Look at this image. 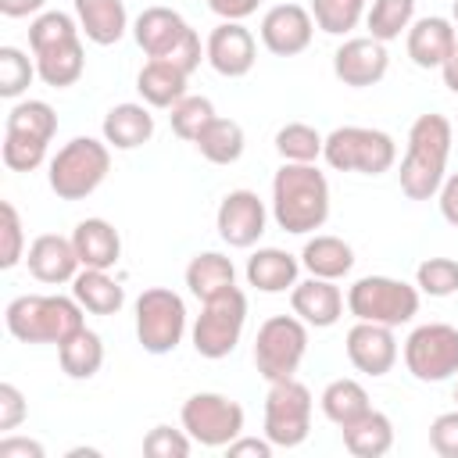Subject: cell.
Here are the masks:
<instances>
[{
  "mask_svg": "<svg viewBox=\"0 0 458 458\" xmlns=\"http://www.w3.org/2000/svg\"><path fill=\"white\" fill-rule=\"evenodd\" d=\"M272 218L283 233L304 236L329 218V182L315 165L283 161L272 175Z\"/></svg>",
  "mask_w": 458,
  "mask_h": 458,
  "instance_id": "cell-1",
  "label": "cell"
},
{
  "mask_svg": "<svg viewBox=\"0 0 458 458\" xmlns=\"http://www.w3.org/2000/svg\"><path fill=\"white\" fill-rule=\"evenodd\" d=\"M451 122L444 114H419L408 129V147L401 157V193L408 200H429L447 179L451 157Z\"/></svg>",
  "mask_w": 458,
  "mask_h": 458,
  "instance_id": "cell-2",
  "label": "cell"
},
{
  "mask_svg": "<svg viewBox=\"0 0 458 458\" xmlns=\"http://www.w3.org/2000/svg\"><path fill=\"white\" fill-rule=\"evenodd\" d=\"M29 47L36 57V72L47 86L64 89L82 79L86 54H82V29L64 11H43L29 25Z\"/></svg>",
  "mask_w": 458,
  "mask_h": 458,
  "instance_id": "cell-3",
  "label": "cell"
},
{
  "mask_svg": "<svg viewBox=\"0 0 458 458\" xmlns=\"http://www.w3.org/2000/svg\"><path fill=\"white\" fill-rule=\"evenodd\" d=\"M82 304L61 293H21L7 304L4 326L21 344H64L75 329H82Z\"/></svg>",
  "mask_w": 458,
  "mask_h": 458,
  "instance_id": "cell-4",
  "label": "cell"
},
{
  "mask_svg": "<svg viewBox=\"0 0 458 458\" xmlns=\"http://www.w3.org/2000/svg\"><path fill=\"white\" fill-rule=\"evenodd\" d=\"M111 172V147L107 140L93 136H75L68 140L54 157L47 182L61 200H86Z\"/></svg>",
  "mask_w": 458,
  "mask_h": 458,
  "instance_id": "cell-5",
  "label": "cell"
},
{
  "mask_svg": "<svg viewBox=\"0 0 458 458\" xmlns=\"http://www.w3.org/2000/svg\"><path fill=\"white\" fill-rule=\"evenodd\" d=\"M322 157L336 172H358V175H383L397 161V143L383 129L369 125H340L326 136Z\"/></svg>",
  "mask_w": 458,
  "mask_h": 458,
  "instance_id": "cell-6",
  "label": "cell"
},
{
  "mask_svg": "<svg viewBox=\"0 0 458 458\" xmlns=\"http://www.w3.org/2000/svg\"><path fill=\"white\" fill-rule=\"evenodd\" d=\"M347 311L358 322H379L397 329L419 315V286L394 276H361L347 290Z\"/></svg>",
  "mask_w": 458,
  "mask_h": 458,
  "instance_id": "cell-7",
  "label": "cell"
},
{
  "mask_svg": "<svg viewBox=\"0 0 458 458\" xmlns=\"http://www.w3.org/2000/svg\"><path fill=\"white\" fill-rule=\"evenodd\" d=\"M308 354V322L297 315H272L254 336V365L265 383L290 379Z\"/></svg>",
  "mask_w": 458,
  "mask_h": 458,
  "instance_id": "cell-8",
  "label": "cell"
},
{
  "mask_svg": "<svg viewBox=\"0 0 458 458\" xmlns=\"http://www.w3.org/2000/svg\"><path fill=\"white\" fill-rule=\"evenodd\" d=\"M186 336V304L168 286H150L136 297V340L147 354H172Z\"/></svg>",
  "mask_w": 458,
  "mask_h": 458,
  "instance_id": "cell-9",
  "label": "cell"
},
{
  "mask_svg": "<svg viewBox=\"0 0 458 458\" xmlns=\"http://www.w3.org/2000/svg\"><path fill=\"white\" fill-rule=\"evenodd\" d=\"M247 326V297L240 286L204 301L197 322H193V351L208 361H218L236 351Z\"/></svg>",
  "mask_w": 458,
  "mask_h": 458,
  "instance_id": "cell-10",
  "label": "cell"
},
{
  "mask_svg": "<svg viewBox=\"0 0 458 458\" xmlns=\"http://www.w3.org/2000/svg\"><path fill=\"white\" fill-rule=\"evenodd\" d=\"M311 390L290 376L268 383L265 394V437L276 447H301L311 433Z\"/></svg>",
  "mask_w": 458,
  "mask_h": 458,
  "instance_id": "cell-11",
  "label": "cell"
},
{
  "mask_svg": "<svg viewBox=\"0 0 458 458\" xmlns=\"http://www.w3.org/2000/svg\"><path fill=\"white\" fill-rule=\"evenodd\" d=\"M404 369L419 383H444L458 372V329L447 322L415 326L404 340Z\"/></svg>",
  "mask_w": 458,
  "mask_h": 458,
  "instance_id": "cell-12",
  "label": "cell"
},
{
  "mask_svg": "<svg viewBox=\"0 0 458 458\" xmlns=\"http://www.w3.org/2000/svg\"><path fill=\"white\" fill-rule=\"evenodd\" d=\"M182 429L200 447H229L243 433V408L225 394H193L179 411Z\"/></svg>",
  "mask_w": 458,
  "mask_h": 458,
  "instance_id": "cell-13",
  "label": "cell"
},
{
  "mask_svg": "<svg viewBox=\"0 0 458 458\" xmlns=\"http://www.w3.org/2000/svg\"><path fill=\"white\" fill-rule=\"evenodd\" d=\"M265 225H268V208L254 190H229L222 197L218 215H215V229H218L222 243L247 250L261 240Z\"/></svg>",
  "mask_w": 458,
  "mask_h": 458,
  "instance_id": "cell-14",
  "label": "cell"
},
{
  "mask_svg": "<svg viewBox=\"0 0 458 458\" xmlns=\"http://www.w3.org/2000/svg\"><path fill=\"white\" fill-rule=\"evenodd\" d=\"M315 18L301 4H276L261 18V43L276 57H297L311 47Z\"/></svg>",
  "mask_w": 458,
  "mask_h": 458,
  "instance_id": "cell-15",
  "label": "cell"
},
{
  "mask_svg": "<svg viewBox=\"0 0 458 458\" xmlns=\"http://www.w3.org/2000/svg\"><path fill=\"white\" fill-rule=\"evenodd\" d=\"M390 68V54H386V43L372 39V36H354V39H344L333 54V75L351 86V89H365V86H376L383 82Z\"/></svg>",
  "mask_w": 458,
  "mask_h": 458,
  "instance_id": "cell-16",
  "label": "cell"
},
{
  "mask_svg": "<svg viewBox=\"0 0 458 458\" xmlns=\"http://www.w3.org/2000/svg\"><path fill=\"white\" fill-rule=\"evenodd\" d=\"M204 57L208 64L225 75V79H243L254 61H258V43L250 36V29H243V21H218L211 32H208V43H204Z\"/></svg>",
  "mask_w": 458,
  "mask_h": 458,
  "instance_id": "cell-17",
  "label": "cell"
},
{
  "mask_svg": "<svg viewBox=\"0 0 458 458\" xmlns=\"http://www.w3.org/2000/svg\"><path fill=\"white\" fill-rule=\"evenodd\" d=\"M344 347H347V361H351L358 372L372 376V379L386 376V372L397 365V336H394L390 326H379V322H354V326L347 329Z\"/></svg>",
  "mask_w": 458,
  "mask_h": 458,
  "instance_id": "cell-18",
  "label": "cell"
},
{
  "mask_svg": "<svg viewBox=\"0 0 458 458\" xmlns=\"http://www.w3.org/2000/svg\"><path fill=\"white\" fill-rule=\"evenodd\" d=\"M25 265L32 272V279L39 283H50V286H61V283H72L82 268L79 254H75V243L68 236H57V233H43L29 243V254H25Z\"/></svg>",
  "mask_w": 458,
  "mask_h": 458,
  "instance_id": "cell-19",
  "label": "cell"
},
{
  "mask_svg": "<svg viewBox=\"0 0 458 458\" xmlns=\"http://www.w3.org/2000/svg\"><path fill=\"white\" fill-rule=\"evenodd\" d=\"M290 308H293V315H297L301 322H308V326H315V329H329V326H336L340 315H344V293H340V286H336L333 279L311 276V279H304V283H293V290H290Z\"/></svg>",
  "mask_w": 458,
  "mask_h": 458,
  "instance_id": "cell-20",
  "label": "cell"
},
{
  "mask_svg": "<svg viewBox=\"0 0 458 458\" xmlns=\"http://www.w3.org/2000/svg\"><path fill=\"white\" fill-rule=\"evenodd\" d=\"M454 47H458V32L440 14L419 18L408 29V57L415 68H444V61L451 57Z\"/></svg>",
  "mask_w": 458,
  "mask_h": 458,
  "instance_id": "cell-21",
  "label": "cell"
},
{
  "mask_svg": "<svg viewBox=\"0 0 458 458\" xmlns=\"http://www.w3.org/2000/svg\"><path fill=\"white\" fill-rule=\"evenodd\" d=\"M186 32H190L186 18L179 11H172V7H147L132 21V36H136V43H140V50L147 57H168L182 43Z\"/></svg>",
  "mask_w": 458,
  "mask_h": 458,
  "instance_id": "cell-22",
  "label": "cell"
},
{
  "mask_svg": "<svg viewBox=\"0 0 458 458\" xmlns=\"http://www.w3.org/2000/svg\"><path fill=\"white\" fill-rule=\"evenodd\" d=\"M82 268H114L122 258V236L107 218H82L72 233Z\"/></svg>",
  "mask_w": 458,
  "mask_h": 458,
  "instance_id": "cell-23",
  "label": "cell"
},
{
  "mask_svg": "<svg viewBox=\"0 0 458 458\" xmlns=\"http://www.w3.org/2000/svg\"><path fill=\"white\" fill-rule=\"evenodd\" d=\"M75 21L82 36L97 47L118 43L129 29V14L122 0H75Z\"/></svg>",
  "mask_w": 458,
  "mask_h": 458,
  "instance_id": "cell-24",
  "label": "cell"
},
{
  "mask_svg": "<svg viewBox=\"0 0 458 458\" xmlns=\"http://www.w3.org/2000/svg\"><path fill=\"white\" fill-rule=\"evenodd\" d=\"M104 140L114 150H136L154 136V114L147 104H114L104 114Z\"/></svg>",
  "mask_w": 458,
  "mask_h": 458,
  "instance_id": "cell-25",
  "label": "cell"
},
{
  "mask_svg": "<svg viewBox=\"0 0 458 458\" xmlns=\"http://www.w3.org/2000/svg\"><path fill=\"white\" fill-rule=\"evenodd\" d=\"M297 272H301V261L279 247H258L250 258H247V283L261 293H286L293 290L297 283Z\"/></svg>",
  "mask_w": 458,
  "mask_h": 458,
  "instance_id": "cell-26",
  "label": "cell"
},
{
  "mask_svg": "<svg viewBox=\"0 0 458 458\" xmlns=\"http://www.w3.org/2000/svg\"><path fill=\"white\" fill-rule=\"evenodd\" d=\"M186 286H190V293L204 304V301H211V297H218V293H225V290L236 286V268H233V261H229L225 254H218V250H200V254H193L190 265H186Z\"/></svg>",
  "mask_w": 458,
  "mask_h": 458,
  "instance_id": "cell-27",
  "label": "cell"
},
{
  "mask_svg": "<svg viewBox=\"0 0 458 458\" xmlns=\"http://www.w3.org/2000/svg\"><path fill=\"white\" fill-rule=\"evenodd\" d=\"M186 79L190 75L179 72L175 64L150 57L140 68V75H136V89H140V97H143L147 107H172V104H179L186 97Z\"/></svg>",
  "mask_w": 458,
  "mask_h": 458,
  "instance_id": "cell-28",
  "label": "cell"
},
{
  "mask_svg": "<svg viewBox=\"0 0 458 458\" xmlns=\"http://www.w3.org/2000/svg\"><path fill=\"white\" fill-rule=\"evenodd\" d=\"M72 297L93 315H114L125 304V290L107 276V268H79V276L72 279Z\"/></svg>",
  "mask_w": 458,
  "mask_h": 458,
  "instance_id": "cell-29",
  "label": "cell"
},
{
  "mask_svg": "<svg viewBox=\"0 0 458 458\" xmlns=\"http://www.w3.org/2000/svg\"><path fill=\"white\" fill-rule=\"evenodd\" d=\"M344 433V447L354 458H383L394 447V422L383 411H365L361 419H354L351 426L340 429Z\"/></svg>",
  "mask_w": 458,
  "mask_h": 458,
  "instance_id": "cell-30",
  "label": "cell"
},
{
  "mask_svg": "<svg viewBox=\"0 0 458 458\" xmlns=\"http://www.w3.org/2000/svg\"><path fill=\"white\" fill-rule=\"evenodd\" d=\"M301 265L318 279H344L354 268V250L340 236H311L301 250Z\"/></svg>",
  "mask_w": 458,
  "mask_h": 458,
  "instance_id": "cell-31",
  "label": "cell"
},
{
  "mask_svg": "<svg viewBox=\"0 0 458 458\" xmlns=\"http://www.w3.org/2000/svg\"><path fill=\"white\" fill-rule=\"evenodd\" d=\"M57 361L68 379H93L104 365V344L93 329H75L64 344H57Z\"/></svg>",
  "mask_w": 458,
  "mask_h": 458,
  "instance_id": "cell-32",
  "label": "cell"
},
{
  "mask_svg": "<svg viewBox=\"0 0 458 458\" xmlns=\"http://www.w3.org/2000/svg\"><path fill=\"white\" fill-rule=\"evenodd\" d=\"M318 404H322V415H326L333 426H340V429L351 426L354 419H361L365 411H372V404H369V390H365L358 379H347V376L326 383Z\"/></svg>",
  "mask_w": 458,
  "mask_h": 458,
  "instance_id": "cell-33",
  "label": "cell"
},
{
  "mask_svg": "<svg viewBox=\"0 0 458 458\" xmlns=\"http://www.w3.org/2000/svg\"><path fill=\"white\" fill-rule=\"evenodd\" d=\"M243 147H247V136H243V125L233 122V118H211L208 129L197 136V150L204 161L211 165H236L243 157Z\"/></svg>",
  "mask_w": 458,
  "mask_h": 458,
  "instance_id": "cell-34",
  "label": "cell"
},
{
  "mask_svg": "<svg viewBox=\"0 0 458 458\" xmlns=\"http://www.w3.org/2000/svg\"><path fill=\"white\" fill-rule=\"evenodd\" d=\"M411 21H415V0H372V7L365 11L369 36L379 43L401 39V32H408Z\"/></svg>",
  "mask_w": 458,
  "mask_h": 458,
  "instance_id": "cell-35",
  "label": "cell"
},
{
  "mask_svg": "<svg viewBox=\"0 0 458 458\" xmlns=\"http://www.w3.org/2000/svg\"><path fill=\"white\" fill-rule=\"evenodd\" d=\"M322 143H326V136L308 122H286L276 132V150L283 161L315 165V157H322Z\"/></svg>",
  "mask_w": 458,
  "mask_h": 458,
  "instance_id": "cell-36",
  "label": "cell"
},
{
  "mask_svg": "<svg viewBox=\"0 0 458 458\" xmlns=\"http://www.w3.org/2000/svg\"><path fill=\"white\" fill-rule=\"evenodd\" d=\"M365 11L369 0H311L315 29H322L326 36H347L351 29H358Z\"/></svg>",
  "mask_w": 458,
  "mask_h": 458,
  "instance_id": "cell-37",
  "label": "cell"
},
{
  "mask_svg": "<svg viewBox=\"0 0 458 458\" xmlns=\"http://www.w3.org/2000/svg\"><path fill=\"white\" fill-rule=\"evenodd\" d=\"M11 132H25V136H36V140H54L57 132V114L47 100H18L11 111H7V125Z\"/></svg>",
  "mask_w": 458,
  "mask_h": 458,
  "instance_id": "cell-38",
  "label": "cell"
},
{
  "mask_svg": "<svg viewBox=\"0 0 458 458\" xmlns=\"http://www.w3.org/2000/svg\"><path fill=\"white\" fill-rule=\"evenodd\" d=\"M172 132L179 140L197 143V136L208 129V122L215 118V104L208 97H182L179 104H172Z\"/></svg>",
  "mask_w": 458,
  "mask_h": 458,
  "instance_id": "cell-39",
  "label": "cell"
},
{
  "mask_svg": "<svg viewBox=\"0 0 458 458\" xmlns=\"http://www.w3.org/2000/svg\"><path fill=\"white\" fill-rule=\"evenodd\" d=\"M36 75V61H29L18 47H0V97H21Z\"/></svg>",
  "mask_w": 458,
  "mask_h": 458,
  "instance_id": "cell-40",
  "label": "cell"
},
{
  "mask_svg": "<svg viewBox=\"0 0 458 458\" xmlns=\"http://www.w3.org/2000/svg\"><path fill=\"white\" fill-rule=\"evenodd\" d=\"M415 286H419V293H429V297L458 293V261L454 258H426L415 268Z\"/></svg>",
  "mask_w": 458,
  "mask_h": 458,
  "instance_id": "cell-41",
  "label": "cell"
},
{
  "mask_svg": "<svg viewBox=\"0 0 458 458\" xmlns=\"http://www.w3.org/2000/svg\"><path fill=\"white\" fill-rule=\"evenodd\" d=\"M47 140H36V136H25V132H11L4 129V165L11 172H32L47 161Z\"/></svg>",
  "mask_w": 458,
  "mask_h": 458,
  "instance_id": "cell-42",
  "label": "cell"
},
{
  "mask_svg": "<svg viewBox=\"0 0 458 458\" xmlns=\"http://www.w3.org/2000/svg\"><path fill=\"white\" fill-rule=\"evenodd\" d=\"M0 268H14L25 258V233H21V218L18 208L11 200H0Z\"/></svg>",
  "mask_w": 458,
  "mask_h": 458,
  "instance_id": "cell-43",
  "label": "cell"
},
{
  "mask_svg": "<svg viewBox=\"0 0 458 458\" xmlns=\"http://www.w3.org/2000/svg\"><path fill=\"white\" fill-rule=\"evenodd\" d=\"M193 451V437L186 429H172V426H154L143 437V454L147 458H186Z\"/></svg>",
  "mask_w": 458,
  "mask_h": 458,
  "instance_id": "cell-44",
  "label": "cell"
},
{
  "mask_svg": "<svg viewBox=\"0 0 458 458\" xmlns=\"http://www.w3.org/2000/svg\"><path fill=\"white\" fill-rule=\"evenodd\" d=\"M429 447L440 458H458V408L444 411L429 422Z\"/></svg>",
  "mask_w": 458,
  "mask_h": 458,
  "instance_id": "cell-45",
  "label": "cell"
},
{
  "mask_svg": "<svg viewBox=\"0 0 458 458\" xmlns=\"http://www.w3.org/2000/svg\"><path fill=\"white\" fill-rule=\"evenodd\" d=\"M29 415V404L14 383H0V433H14Z\"/></svg>",
  "mask_w": 458,
  "mask_h": 458,
  "instance_id": "cell-46",
  "label": "cell"
},
{
  "mask_svg": "<svg viewBox=\"0 0 458 458\" xmlns=\"http://www.w3.org/2000/svg\"><path fill=\"white\" fill-rule=\"evenodd\" d=\"M43 444L39 440H29V437H14V433H4L0 440V458H43Z\"/></svg>",
  "mask_w": 458,
  "mask_h": 458,
  "instance_id": "cell-47",
  "label": "cell"
},
{
  "mask_svg": "<svg viewBox=\"0 0 458 458\" xmlns=\"http://www.w3.org/2000/svg\"><path fill=\"white\" fill-rule=\"evenodd\" d=\"M272 447L276 444L268 437H243L240 433L225 451H229V458H243V454H250V458H272Z\"/></svg>",
  "mask_w": 458,
  "mask_h": 458,
  "instance_id": "cell-48",
  "label": "cell"
},
{
  "mask_svg": "<svg viewBox=\"0 0 458 458\" xmlns=\"http://www.w3.org/2000/svg\"><path fill=\"white\" fill-rule=\"evenodd\" d=\"M261 0H208V7L222 18V21H243L258 11Z\"/></svg>",
  "mask_w": 458,
  "mask_h": 458,
  "instance_id": "cell-49",
  "label": "cell"
},
{
  "mask_svg": "<svg viewBox=\"0 0 458 458\" xmlns=\"http://www.w3.org/2000/svg\"><path fill=\"white\" fill-rule=\"evenodd\" d=\"M437 204H440L444 222H451V225L458 229V172L444 179V186H440V193H437Z\"/></svg>",
  "mask_w": 458,
  "mask_h": 458,
  "instance_id": "cell-50",
  "label": "cell"
},
{
  "mask_svg": "<svg viewBox=\"0 0 458 458\" xmlns=\"http://www.w3.org/2000/svg\"><path fill=\"white\" fill-rule=\"evenodd\" d=\"M47 0H0V14L4 18H29V14H43Z\"/></svg>",
  "mask_w": 458,
  "mask_h": 458,
  "instance_id": "cell-51",
  "label": "cell"
},
{
  "mask_svg": "<svg viewBox=\"0 0 458 458\" xmlns=\"http://www.w3.org/2000/svg\"><path fill=\"white\" fill-rule=\"evenodd\" d=\"M440 75H444V86L458 97V47L451 50V57L444 61V68H440Z\"/></svg>",
  "mask_w": 458,
  "mask_h": 458,
  "instance_id": "cell-52",
  "label": "cell"
},
{
  "mask_svg": "<svg viewBox=\"0 0 458 458\" xmlns=\"http://www.w3.org/2000/svg\"><path fill=\"white\" fill-rule=\"evenodd\" d=\"M451 14H454V25H458V0H454V7H451Z\"/></svg>",
  "mask_w": 458,
  "mask_h": 458,
  "instance_id": "cell-53",
  "label": "cell"
},
{
  "mask_svg": "<svg viewBox=\"0 0 458 458\" xmlns=\"http://www.w3.org/2000/svg\"><path fill=\"white\" fill-rule=\"evenodd\" d=\"M454 401H458V386H454Z\"/></svg>",
  "mask_w": 458,
  "mask_h": 458,
  "instance_id": "cell-54",
  "label": "cell"
}]
</instances>
